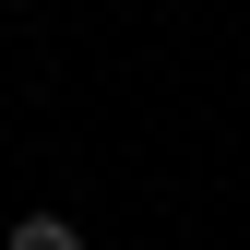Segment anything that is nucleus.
Returning <instances> with one entry per match:
<instances>
[{
  "label": "nucleus",
  "instance_id": "f257e3e1",
  "mask_svg": "<svg viewBox=\"0 0 250 250\" xmlns=\"http://www.w3.org/2000/svg\"><path fill=\"white\" fill-rule=\"evenodd\" d=\"M12 250H83V227H72V214H24Z\"/></svg>",
  "mask_w": 250,
  "mask_h": 250
}]
</instances>
